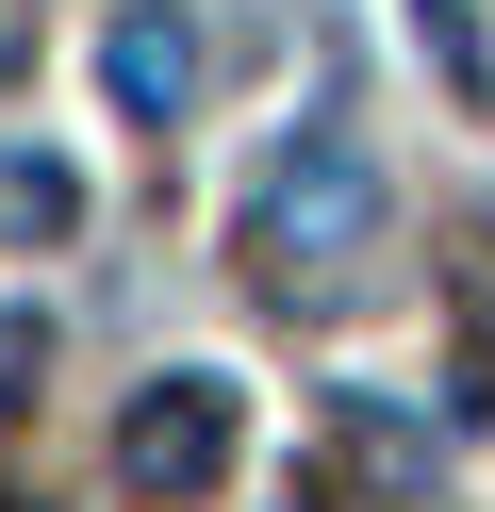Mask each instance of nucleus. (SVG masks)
<instances>
[{"label":"nucleus","instance_id":"1","mask_svg":"<svg viewBox=\"0 0 495 512\" xmlns=\"http://www.w3.org/2000/svg\"><path fill=\"white\" fill-rule=\"evenodd\" d=\"M248 248H264V281H347L363 248H380V166H363V133H281L264 149V182H248Z\"/></svg>","mask_w":495,"mask_h":512},{"label":"nucleus","instance_id":"2","mask_svg":"<svg viewBox=\"0 0 495 512\" xmlns=\"http://www.w3.org/2000/svg\"><path fill=\"white\" fill-rule=\"evenodd\" d=\"M116 479H132V496H215V479H231V380H149V397H132L116 413Z\"/></svg>","mask_w":495,"mask_h":512},{"label":"nucleus","instance_id":"3","mask_svg":"<svg viewBox=\"0 0 495 512\" xmlns=\"http://www.w3.org/2000/svg\"><path fill=\"white\" fill-rule=\"evenodd\" d=\"M99 83H116V116H132V133H165V116L198 100V34H182V0H116Z\"/></svg>","mask_w":495,"mask_h":512},{"label":"nucleus","instance_id":"4","mask_svg":"<svg viewBox=\"0 0 495 512\" xmlns=\"http://www.w3.org/2000/svg\"><path fill=\"white\" fill-rule=\"evenodd\" d=\"M0 232H83V182L50 149H0Z\"/></svg>","mask_w":495,"mask_h":512},{"label":"nucleus","instance_id":"5","mask_svg":"<svg viewBox=\"0 0 495 512\" xmlns=\"http://www.w3.org/2000/svg\"><path fill=\"white\" fill-rule=\"evenodd\" d=\"M50 364V331H33V314H0V413H17V380Z\"/></svg>","mask_w":495,"mask_h":512}]
</instances>
